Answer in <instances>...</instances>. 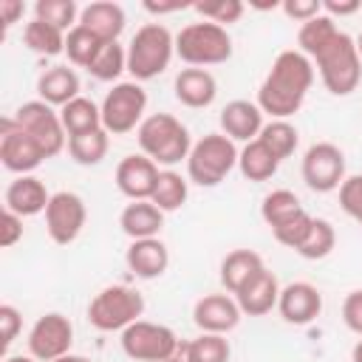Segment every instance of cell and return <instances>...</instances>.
<instances>
[{
  "mask_svg": "<svg viewBox=\"0 0 362 362\" xmlns=\"http://www.w3.org/2000/svg\"><path fill=\"white\" fill-rule=\"evenodd\" d=\"M257 139L269 147V153L277 161H286L297 150V144H300V133H297V127L288 119H272V122H266Z\"/></svg>",
  "mask_w": 362,
  "mask_h": 362,
  "instance_id": "obj_32",
  "label": "cell"
},
{
  "mask_svg": "<svg viewBox=\"0 0 362 362\" xmlns=\"http://www.w3.org/2000/svg\"><path fill=\"white\" fill-rule=\"evenodd\" d=\"M300 51L317 65L320 79L328 93L348 96L362 82V59L356 51V40L337 28V20L320 14L300 25L297 31Z\"/></svg>",
  "mask_w": 362,
  "mask_h": 362,
  "instance_id": "obj_1",
  "label": "cell"
},
{
  "mask_svg": "<svg viewBox=\"0 0 362 362\" xmlns=\"http://www.w3.org/2000/svg\"><path fill=\"white\" fill-rule=\"evenodd\" d=\"M122 71H127V48H122L119 42H102L93 62L88 65V74L99 82H116Z\"/></svg>",
  "mask_w": 362,
  "mask_h": 362,
  "instance_id": "obj_35",
  "label": "cell"
},
{
  "mask_svg": "<svg viewBox=\"0 0 362 362\" xmlns=\"http://www.w3.org/2000/svg\"><path fill=\"white\" fill-rule=\"evenodd\" d=\"M280 288H283V286L277 283L274 272L260 269V272L235 294V300H238V305H240L243 314H249V317H263V314H269V311L277 305Z\"/></svg>",
  "mask_w": 362,
  "mask_h": 362,
  "instance_id": "obj_22",
  "label": "cell"
},
{
  "mask_svg": "<svg viewBox=\"0 0 362 362\" xmlns=\"http://www.w3.org/2000/svg\"><path fill=\"white\" fill-rule=\"evenodd\" d=\"M303 181L314 192H334L345 181V153L334 141H314L303 156Z\"/></svg>",
  "mask_w": 362,
  "mask_h": 362,
  "instance_id": "obj_11",
  "label": "cell"
},
{
  "mask_svg": "<svg viewBox=\"0 0 362 362\" xmlns=\"http://www.w3.org/2000/svg\"><path fill=\"white\" fill-rule=\"evenodd\" d=\"M51 201V192L45 189V184L37 175H17L3 195V204L8 212L20 215V218H34L40 212H45Z\"/></svg>",
  "mask_w": 362,
  "mask_h": 362,
  "instance_id": "obj_19",
  "label": "cell"
},
{
  "mask_svg": "<svg viewBox=\"0 0 362 362\" xmlns=\"http://www.w3.org/2000/svg\"><path fill=\"white\" fill-rule=\"evenodd\" d=\"M20 328H23L20 311H17L14 305L3 303V305H0V348H3V351H8V345L17 339Z\"/></svg>",
  "mask_w": 362,
  "mask_h": 362,
  "instance_id": "obj_43",
  "label": "cell"
},
{
  "mask_svg": "<svg viewBox=\"0 0 362 362\" xmlns=\"http://www.w3.org/2000/svg\"><path fill=\"white\" fill-rule=\"evenodd\" d=\"M136 139H139L141 153L167 170L187 161L189 150H192V136H189L187 124L181 119H175L173 113H150L139 124Z\"/></svg>",
  "mask_w": 362,
  "mask_h": 362,
  "instance_id": "obj_3",
  "label": "cell"
},
{
  "mask_svg": "<svg viewBox=\"0 0 362 362\" xmlns=\"http://www.w3.org/2000/svg\"><path fill=\"white\" fill-rule=\"evenodd\" d=\"M144 8L150 11V14H170V11H181V8H192L189 3H144Z\"/></svg>",
  "mask_w": 362,
  "mask_h": 362,
  "instance_id": "obj_49",
  "label": "cell"
},
{
  "mask_svg": "<svg viewBox=\"0 0 362 362\" xmlns=\"http://www.w3.org/2000/svg\"><path fill=\"white\" fill-rule=\"evenodd\" d=\"M243 311L232 294H204L192 305V322L201 328V334H229L238 328Z\"/></svg>",
  "mask_w": 362,
  "mask_h": 362,
  "instance_id": "obj_16",
  "label": "cell"
},
{
  "mask_svg": "<svg viewBox=\"0 0 362 362\" xmlns=\"http://www.w3.org/2000/svg\"><path fill=\"white\" fill-rule=\"evenodd\" d=\"M260 269H266L263 257L252 249H235L221 260V286L235 297Z\"/></svg>",
  "mask_w": 362,
  "mask_h": 362,
  "instance_id": "obj_26",
  "label": "cell"
},
{
  "mask_svg": "<svg viewBox=\"0 0 362 362\" xmlns=\"http://www.w3.org/2000/svg\"><path fill=\"white\" fill-rule=\"evenodd\" d=\"M11 119H14L17 127H23V130L45 150L48 158L59 156V153L68 147V133H65V127H62L59 113H57L51 105H45L42 99L23 102V105L11 113Z\"/></svg>",
  "mask_w": 362,
  "mask_h": 362,
  "instance_id": "obj_9",
  "label": "cell"
},
{
  "mask_svg": "<svg viewBox=\"0 0 362 362\" xmlns=\"http://www.w3.org/2000/svg\"><path fill=\"white\" fill-rule=\"evenodd\" d=\"M351 362H362V339L351 348Z\"/></svg>",
  "mask_w": 362,
  "mask_h": 362,
  "instance_id": "obj_51",
  "label": "cell"
},
{
  "mask_svg": "<svg viewBox=\"0 0 362 362\" xmlns=\"http://www.w3.org/2000/svg\"><path fill=\"white\" fill-rule=\"evenodd\" d=\"M59 119H62V127L71 139V136H79V133L99 130L102 127V107L88 96H76L74 102L59 107Z\"/></svg>",
  "mask_w": 362,
  "mask_h": 362,
  "instance_id": "obj_28",
  "label": "cell"
},
{
  "mask_svg": "<svg viewBox=\"0 0 362 362\" xmlns=\"http://www.w3.org/2000/svg\"><path fill=\"white\" fill-rule=\"evenodd\" d=\"M119 342H122L124 356H130L136 362H164L170 356V351L175 348L178 337L173 334V328H167L161 322L136 320L133 325H127L122 331Z\"/></svg>",
  "mask_w": 362,
  "mask_h": 362,
  "instance_id": "obj_10",
  "label": "cell"
},
{
  "mask_svg": "<svg viewBox=\"0 0 362 362\" xmlns=\"http://www.w3.org/2000/svg\"><path fill=\"white\" fill-rule=\"evenodd\" d=\"M334 246H337V229L331 226V221L314 218L308 235L303 238V243L294 252L300 257H305V260H322V257H328L334 252Z\"/></svg>",
  "mask_w": 362,
  "mask_h": 362,
  "instance_id": "obj_34",
  "label": "cell"
},
{
  "mask_svg": "<svg viewBox=\"0 0 362 362\" xmlns=\"http://www.w3.org/2000/svg\"><path fill=\"white\" fill-rule=\"evenodd\" d=\"M192 8L201 14V20L206 23H218V25H229L238 23L246 11V6L240 0H212V3H192Z\"/></svg>",
  "mask_w": 362,
  "mask_h": 362,
  "instance_id": "obj_38",
  "label": "cell"
},
{
  "mask_svg": "<svg viewBox=\"0 0 362 362\" xmlns=\"http://www.w3.org/2000/svg\"><path fill=\"white\" fill-rule=\"evenodd\" d=\"M37 93L45 105L51 107H65L68 102H74L79 93V76L74 68L68 65H51L37 76Z\"/></svg>",
  "mask_w": 362,
  "mask_h": 362,
  "instance_id": "obj_24",
  "label": "cell"
},
{
  "mask_svg": "<svg viewBox=\"0 0 362 362\" xmlns=\"http://www.w3.org/2000/svg\"><path fill=\"white\" fill-rule=\"evenodd\" d=\"M79 14H82V8L74 0H37L34 3V20H42L65 34L74 25H79Z\"/></svg>",
  "mask_w": 362,
  "mask_h": 362,
  "instance_id": "obj_36",
  "label": "cell"
},
{
  "mask_svg": "<svg viewBox=\"0 0 362 362\" xmlns=\"http://www.w3.org/2000/svg\"><path fill=\"white\" fill-rule=\"evenodd\" d=\"M99 48H102V40L96 34H90L88 28H82V25H74L65 34V54H68V62L76 65V68L88 71V65L93 62Z\"/></svg>",
  "mask_w": 362,
  "mask_h": 362,
  "instance_id": "obj_37",
  "label": "cell"
},
{
  "mask_svg": "<svg viewBox=\"0 0 362 362\" xmlns=\"http://www.w3.org/2000/svg\"><path fill=\"white\" fill-rule=\"evenodd\" d=\"M311 85L314 62L300 48L280 51L257 88V107L272 119H288L303 107Z\"/></svg>",
  "mask_w": 362,
  "mask_h": 362,
  "instance_id": "obj_2",
  "label": "cell"
},
{
  "mask_svg": "<svg viewBox=\"0 0 362 362\" xmlns=\"http://www.w3.org/2000/svg\"><path fill=\"white\" fill-rule=\"evenodd\" d=\"M45 158H48L45 150L23 127H17L11 116L0 119V161L8 173L31 175Z\"/></svg>",
  "mask_w": 362,
  "mask_h": 362,
  "instance_id": "obj_12",
  "label": "cell"
},
{
  "mask_svg": "<svg viewBox=\"0 0 362 362\" xmlns=\"http://www.w3.org/2000/svg\"><path fill=\"white\" fill-rule=\"evenodd\" d=\"M158 173L161 170L156 161H150L144 153H139V156L133 153L116 164V187L130 201H150L156 181H158Z\"/></svg>",
  "mask_w": 362,
  "mask_h": 362,
  "instance_id": "obj_15",
  "label": "cell"
},
{
  "mask_svg": "<svg viewBox=\"0 0 362 362\" xmlns=\"http://www.w3.org/2000/svg\"><path fill=\"white\" fill-rule=\"evenodd\" d=\"M107 147H110V133L105 127L90 130V133H79V136H71L68 139V156L76 164H82V167L102 164V158L107 156Z\"/></svg>",
  "mask_w": 362,
  "mask_h": 362,
  "instance_id": "obj_29",
  "label": "cell"
},
{
  "mask_svg": "<svg viewBox=\"0 0 362 362\" xmlns=\"http://www.w3.org/2000/svg\"><path fill=\"white\" fill-rule=\"evenodd\" d=\"M144 314V297L130 286H105L88 305L96 331H124Z\"/></svg>",
  "mask_w": 362,
  "mask_h": 362,
  "instance_id": "obj_7",
  "label": "cell"
},
{
  "mask_svg": "<svg viewBox=\"0 0 362 362\" xmlns=\"http://www.w3.org/2000/svg\"><path fill=\"white\" fill-rule=\"evenodd\" d=\"M124 8L113 0H96V3H88L79 14V25L88 28L90 34H96L102 42H119L122 31H124Z\"/></svg>",
  "mask_w": 362,
  "mask_h": 362,
  "instance_id": "obj_21",
  "label": "cell"
},
{
  "mask_svg": "<svg viewBox=\"0 0 362 362\" xmlns=\"http://www.w3.org/2000/svg\"><path fill=\"white\" fill-rule=\"evenodd\" d=\"M356 11H362V0H322V14H328L331 20L351 17Z\"/></svg>",
  "mask_w": 362,
  "mask_h": 362,
  "instance_id": "obj_46",
  "label": "cell"
},
{
  "mask_svg": "<svg viewBox=\"0 0 362 362\" xmlns=\"http://www.w3.org/2000/svg\"><path fill=\"white\" fill-rule=\"evenodd\" d=\"M277 167H280V161L269 153V147L260 139L243 144V150L238 153V170L246 181H255V184L269 181L277 173Z\"/></svg>",
  "mask_w": 362,
  "mask_h": 362,
  "instance_id": "obj_27",
  "label": "cell"
},
{
  "mask_svg": "<svg viewBox=\"0 0 362 362\" xmlns=\"http://www.w3.org/2000/svg\"><path fill=\"white\" fill-rule=\"evenodd\" d=\"M280 8H283V14L288 20L303 25V23H308V20L322 14V0H283Z\"/></svg>",
  "mask_w": 362,
  "mask_h": 362,
  "instance_id": "obj_42",
  "label": "cell"
},
{
  "mask_svg": "<svg viewBox=\"0 0 362 362\" xmlns=\"http://www.w3.org/2000/svg\"><path fill=\"white\" fill-rule=\"evenodd\" d=\"M175 57V37L161 23H144L127 42V71L133 82L156 79Z\"/></svg>",
  "mask_w": 362,
  "mask_h": 362,
  "instance_id": "obj_4",
  "label": "cell"
},
{
  "mask_svg": "<svg viewBox=\"0 0 362 362\" xmlns=\"http://www.w3.org/2000/svg\"><path fill=\"white\" fill-rule=\"evenodd\" d=\"M342 322L348 331H354L356 337H362V288L351 291L342 303Z\"/></svg>",
  "mask_w": 362,
  "mask_h": 362,
  "instance_id": "obj_44",
  "label": "cell"
},
{
  "mask_svg": "<svg viewBox=\"0 0 362 362\" xmlns=\"http://www.w3.org/2000/svg\"><path fill=\"white\" fill-rule=\"evenodd\" d=\"M339 206L348 218L362 223V175H345L339 184Z\"/></svg>",
  "mask_w": 362,
  "mask_h": 362,
  "instance_id": "obj_41",
  "label": "cell"
},
{
  "mask_svg": "<svg viewBox=\"0 0 362 362\" xmlns=\"http://www.w3.org/2000/svg\"><path fill=\"white\" fill-rule=\"evenodd\" d=\"M238 147L223 133H206L198 139L187 158V178L198 187H218L238 167Z\"/></svg>",
  "mask_w": 362,
  "mask_h": 362,
  "instance_id": "obj_6",
  "label": "cell"
},
{
  "mask_svg": "<svg viewBox=\"0 0 362 362\" xmlns=\"http://www.w3.org/2000/svg\"><path fill=\"white\" fill-rule=\"evenodd\" d=\"M54 362H90V359L88 356H79V354H65V356H59Z\"/></svg>",
  "mask_w": 362,
  "mask_h": 362,
  "instance_id": "obj_50",
  "label": "cell"
},
{
  "mask_svg": "<svg viewBox=\"0 0 362 362\" xmlns=\"http://www.w3.org/2000/svg\"><path fill=\"white\" fill-rule=\"evenodd\" d=\"M300 212H303V204L291 189H272L260 204V218L266 221L269 229H277L280 223L291 221Z\"/></svg>",
  "mask_w": 362,
  "mask_h": 362,
  "instance_id": "obj_33",
  "label": "cell"
},
{
  "mask_svg": "<svg viewBox=\"0 0 362 362\" xmlns=\"http://www.w3.org/2000/svg\"><path fill=\"white\" fill-rule=\"evenodd\" d=\"M127 269L141 277V280H156L167 272L170 266V249L164 246L161 238H147V240H130L124 252Z\"/></svg>",
  "mask_w": 362,
  "mask_h": 362,
  "instance_id": "obj_20",
  "label": "cell"
},
{
  "mask_svg": "<svg viewBox=\"0 0 362 362\" xmlns=\"http://www.w3.org/2000/svg\"><path fill=\"white\" fill-rule=\"evenodd\" d=\"M85 221H88V209L76 192L59 189L51 195V201L45 206V229L54 243H59V246L74 243L79 238V232L85 229Z\"/></svg>",
  "mask_w": 362,
  "mask_h": 362,
  "instance_id": "obj_14",
  "label": "cell"
},
{
  "mask_svg": "<svg viewBox=\"0 0 362 362\" xmlns=\"http://www.w3.org/2000/svg\"><path fill=\"white\" fill-rule=\"evenodd\" d=\"M164 362H195V356H192V339H178L175 348L170 351V356Z\"/></svg>",
  "mask_w": 362,
  "mask_h": 362,
  "instance_id": "obj_48",
  "label": "cell"
},
{
  "mask_svg": "<svg viewBox=\"0 0 362 362\" xmlns=\"http://www.w3.org/2000/svg\"><path fill=\"white\" fill-rule=\"evenodd\" d=\"M356 51H359V59H362V31H359V37H356Z\"/></svg>",
  "mask_w": 362,
  "mask_h": 362,
  "instance_id": "obj_53",
  "label": "cell"
},
{
  "mask_svg": "<svg viewBox=\"0 0 362 362\" xmlns=\"http://www.w3.org/2000/svg\"><path fill=\"white\" fill-rule=\"evenodd\" d=\"M23 42L28 51L40 54V57H59L65 54V31L42 23V20H31L23 28Z\"/></svg>",
  "mask_w": 362,
  "mask_h": 362,
  "instance_id": "obj_31",
  "label": "cell"
},
{
  "mask_svg": "<svg viewBox=\"0 0 362 362\" xmlns=\"http://www.w3.org/2000/svg\"><path fill=\"white\" fill-rule=\"evenodd\" d=\"M102 127L110 136H124L130 130H139V124L147 119V90L141 82H116L105 99H102Z\"/></svg>",
  "mask_w": 362,
  "mask_h": 362,
  "instance_id": "obj_8",
  "label": "cell"
},
{
  "mask_svg": "<svg viewBox=\"0 0 362 362\" xmlns=\"http://www.w3.org/2000/svg\"><path fill=\"white\" fill-rule=\"evenodd\" d=\"M192 356L195 362H229L232 348L226 334H201L192 339Z\"/></svg>",
  "mask_w": 362,
  "mask_h": 362,
  "instance_id": "obj_39",
  "label": "cell"
},
{
  "mask_svg": "<svg viewBox=\"0 0 362 362\" xmlns=\"http://www.w3.org/2000/svg\"><path fill=\"white\" fill-rule=\"evenodd\" d=\"M20 238H23V218L8 212V209H3V218H0V246L11 249Z\"/></svg>",
  "mask_w": 362,
  "mask_h": 362,
  "instance_id": "obj_45",
  "label": "cell"
},
{
  "mask_svg": "<svg viewBox=\"0 0 362 362\" xmlns=\"http://www.w3.org/2000/svg\"><path fill=\"white\" fill-rule=\"evenodd\" d=\"M187 198H189V181L175 170H161L150 201L161 212H175V209H181L187 204Z\"/></svg>",
  "mask_w": 362,
  "mask_h": 362,
  "instance_id": "obj_30",
  "label": "cell"
},
{
  "mask_svg": "<svg viewBox=\"0 0 362 362\" xmlns=\"http://www.w3.org/2000/svg\"><path fill=\"white\" fill-rule=\"evenodd\" d=\"M277 311L288 325H308L311 320L320 317L322 311V294L317 286L297 280L280 288V300H277Z\"/></svg>",
  "mask_w": 362,
  "mask_h": 362,
  "instance_id": "obj_17",
  "label": "cell"
},
{
  "mask_svg": "<svg viewBox=\"0 0 362 362\" xmlns=\"http://www.w3.org/2000/svg\"><path fill=\"white\" fill-rule=\"evenodd\" d=\"M119 226L130 240L158 238L164 226V212L153 201H130L119 215Z\"/></svg>",
  "mask_w": 362,
  "mask_h": 362,
  "instance_id": "obj_25",
  "label": "cell"
},
{
  "mask_svg": "<svg viewBox=\"0 0 362 362\" xmlns=\"http://www.w3.org/2000/svg\"><path fill=\"white\" fill-rule=\"evenodd\" d=\"M23 14H25V6L20 0H0V23H3V31L11 28Z\"/></svg>",
  "mask_w": 362,
  "mask_h": 362,
  "instance_id": "obj_47",
  "label": "cell"
},
{
  "mask_svg": "<svg viewBox=\"0 0 362 362\" xmlns=\"http://www.w3.org/2000/svg\"><path fill=\"white\" fill-rule=\"evenodd\" d=\"M311 215L303 209L300 215H294L291 221H286V223H280L277 229H272V235H274V240L277 243H283V246H288V249H297L300 243H303V238L308 235V229H311Z\"/></svg>",
  "mask_w": 362,
  "mask_h": 362,
  "instance_id": "obj_40",
  "label": "cell"
},
{
  "mask_svg": "<svg viewBox=\"0 0 362 362\" xmlns=\"http://www.w3.org/2000/svg\"><path fill=\"white\" fill-rule=\"evenodd\" d=\"M175 57L189 68L221 65L232 57V37L218 23H189L175 34Z\"/></svg>",
  "mask_w": 362,
  "mask_h": 362,
  "instance_id": "obj_5",
  "label": "cell"
},
{
  "mask_svg": "<svg viewBox=\"0 0 362 362\" xmlns=\"http://www.w3.org/2000/svg\"><path fill=\"white\" fill-rule=\"evenodd\" d=\"M3 362H37V359H34L31 354H28V356H23V354H17V356H6Z\"/></svg>",
  "mask_w": 362,
  "mask_h": 362,
  "instance_id": "obj_52",
  "label": "cell"
},
{
  "mask_svg": "<svg viewBox=\"0 0 362 362\" xmlns=\"http://www.w3.org/2000/svg\"><path fill=\"white\" fill-rule=\"evenodd\" d=\"M175 99L192 110L209 107L218 96V82L206 68H181L175 82H173Z\"/></svg>",
  "mask_w": 362,
  "mask_h": 362,
  "instance_id": "obj_23",
  "label": "cell"
},
{
  "mask_svg": "<svg viewBox=\"0 0 362 362\" xmlns=\"http://www.w3.org/2000/svg\"><path fill=\"white\" fill-rule=\"evenodd\" d=\"M221 130L223 136H229L232 141H255L263 130V110L257 107V102H249V99H232L223 105L221 116Z\"/></svg>",
  "mask_w": 362,
  "mask_h": 362,
  "instance_id": "obj_18",
  "label": "cell"
},
{
  "mask_svg": "<svg viewBox=\"0 0 362 362\" xmlns=\"http://www.w3.org/2000/svg\"><path fill=\"white\" fill-rule=\"evenodd\" d=\"M71 345H74V325L59 311L42 314L28 331V354L37 362H54L65 356L71 354Z\"/></svg>",
  "mask_w": 362,
  "mask_h": 362,
  "instance_id": "obj_13",
  "label": "cell"
}]
</instances>
